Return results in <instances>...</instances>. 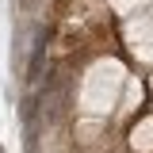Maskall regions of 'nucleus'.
Masks as SVG:
<instances>
[{"label":"nucleus","instance_id":"obj_1","mask_svg":"<svg viewBox=\"0 0 153 153\" xmlns=\"http://www.w3.org/2000/svg\"><path fill=\"white\" fill-rule=\"evenodd\" d=\"M46 42H50V31H38V35H35V50H31V61H27V80H31V84H38V80H42Z\"/></svg>","mask_w":153,"mask_h":153}]
</instances>
